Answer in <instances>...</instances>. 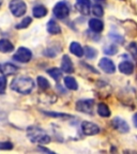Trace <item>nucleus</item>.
I'll return each mask as SVG.
<instances>
[{
  "mask_svg": "<svg viewBox=\"0 0 137 154\" xmlns=\"http://www.w3.org/2000/svg\"><path fill=\"white\" fill-rule=\"evenodd\" d=\"M98 113L101 117H103V118H108L109 116H111V109H109V107L106 104L101 103L98 106Z\"/></svg>",
  "mask_w": 137,
  "mask_h": 154,
  "instance_id": "nucleus-19",
  "label": "nucleus"
},
{
  "mask_svg": "<svg viewBox=\"0 0 137 154\" xmlns=\"http://www.w3.org/2000/svg\"><path fill=\"white\" fill-rule=\"evenodd\" d=\"M100 69L103 70V72L107 73V74H113L116 72V65L111 59L108 58H102L99 62Z\"/></svg>",
  "mask_w": 137,
  "mask_h": 154,
  "instance_id": "nucleus-8",
  "label": "nucleus"
},
{
  "mask_svg": "<svg viewBox=\"0 0 137 154\" xmlns=\"http://www.w3.org/2000/svg\"><path fill=\"white\" fill-rule=\"evenodd\" d=\"M34 87V82L30 77H18L11 84V88L20 94H29Z\"/></svg>",
  "mask_w": 137,
  "mask_h": 154,
  "instance_id": "nucleus-1",
  "label": "nucleus"
},
{
  "mask_svg": "<svg viewBox=\"0 0 137 154\" xmlns=\"http://www.w3.org/2000/svg\"><path fill=\"white\" fill-rule=\"evenodd\" d=\"M32 13H33V16L36 18H41V17L45 16L47 14V9H46L44 5H36L32 10Z\"/></svg>",
  "mask_w": 137,
  "mask_h": 154,
  "instance_id": "nucleus-18",
  "label": "nucleus"
},
{
  "mask_svg": "<svg viewBox=\"0 0 137 154\" xmlns=\"http://www.w3.org/2000/svg\"><path fill=\"white\" fill-rule=\"evenodd\" d=\"M48 75H51L53 77V79H55L56 82H59L61 79V77H62V72H61L58 67H53V69H49L47 71Z\"/></svg>",
  "mask_w": 137,
  "mask_h": 154,
  "instance_id": "nucleus-21",
  "label": "nucleus"
},
{
  "mask_svg": "<svg viewBox=\"0 0 137 154\" xmlns=\"http://www.w3.org/2000/svg\"><path fill=\"white\" fill-rule=\"evenodd\" d=\"M31 22H32L31 17H25L22 22L19 23V24H17L15 27H16V29H25L31 24Z\"/></svg>",
  "mask_w": 137,
  "mask_h": 154,
  "instance_id": "nucleus-24",
  "label": "nucleus"
},
{
  "mask_svg": "<svg viewBox=\"0 0 137 154\" xmlns=\"http://www.w3.org/2000/svg\"><path fill=\"white\" fill-rule=\"evenodd\" d=\"M111 125L114 126V128L117 131H119L120 133H128L130 131V126L126 123V121H124L123 119L116 117L113 121H111Z\"/></svg>",
  "mask_w": 137,
  "mask_h": 154,
  "instance_id": "nucleus-9",
  "label": "nucleus"
},
{
  "mask_svg": "<svg viewBox=\"0 0 137 154\" xmlns=\"http://www.w3.org/2000/svg\"><path fill=\"white\" fill-rule=\"evenodd\" d=\"M61 69H62L63 72L67 73V74H71V73L74 72V65L71 60V58L67 55H64L62 57V61H61Z\"/></svg>",
  "mask_w": 137,
  "mask_h": 154,
  "instance_id": "nucleus-10",
  "label": "nucleus"
},
{
  "mask_svg": "<svg viewBox=\"0 0 137 154\" xmlns=\"http://www.w3.org/2000/svg\"><path fill=\"white\" fill-rule=\"evenodd\" d=\"M90 0H77L76 9L83 15H88L90 13Z\"/></svg>",
  "mask_w": 137,
  "mask_h": 154,
  "instance_id": "nucleus-11",
  "label": "nucleus"
},
{
  "mask_svg": "<svg viewBox=\"0 0 137 154\" xmlns=\"http://www.w3.org/2000/svg\"><path fill=\"white\" fill-rule=\"evenodd\" d=\"M32 58V53L30 49L26 47H19L17 49L16 54L13 56V59L17 62H20V63H27L29 61L31 60Z\"/></svg>",
  "mask_w": 137,
  "mask_h": 154,
  "instance_id": "nucleus-5",
  "label": "nucleus"
},
{
  "mask_svg": "<svg viewBox=\"0 0 137 154\" xmlns=\"http://www.w3.org/2000/svg\"><path fill=\"white\" fill-rule=\"evenodd\" d=\"M10 11L16 17H20L26 13L27 5L23 0H12L10 2Z\"/></svg>",
  "mask_w": 137,
  "mask_h": 154,
  "instance_id": "nucleus-4",
  "label": "nucleus"
},
{
  "mask_svg": "<svg viewBox=\"0 0 137 154\" xmlns=\"http://www.w3.org/2000/svg\"><path fill=\"white\" fill-rule=\"evenodd\" d=\"M18 71V67L12 63H5V64L0 65V72L3 75H13L16 74Z\"/></svg>",
  "mask_w": 137,
  "mask_h": 154,
  "instance_id": "nucleus-12",
  "label": "nucleus"
},
{
  "mask_svg": "<svg viewBox=\"0 0 137 154\" xmlns=\"http://www.w3.org/2000/svg\"><path fill=\"white\" fill-rule=\"evenodd\" d=\"M133 122H134L135 128H137V113H135L134 117H133Z\"/></svg>",
  "mask_w": 137,
  "mask_h": 154,
  "instance_id": "nucleus-30",
  "label": "nucleus"
},
{
  "mask_svg": "<svg viewBox=\"0 0 137 154\" xmlns=\"http://www.w3.org/2000/svg\"><path fill=\"white\" fill-rule=\"evenodd\" d=\"M70 51L73 54V55L76 56V57H82V56L85 54L84 49H83V47L80 46V44L77 43V42H73V43H71Z\"/></svg>",
  "mask_w": 137,
  "mask_h": 154,
  "instance_id": "nucleus-16",
  "label": "nucleus"
},
{
  "mask_svg": "<svg viewBox=\"0 0 137 154\" xmlns=\"http://www.w3.org/2000/svg\"><path fill=\"white\" fill-rule=\"evenodd\" d=\"M89 27L93 32H101L104 28V24L100 19L92 18L89 20Z\"/></svg>",
  "mask_w": 137,
  "mask_h": 154,
  "instance_id": "nucleus-14",
  "label": "nucleus"
},
{
  "mask_svg": "<svg viewBox=\"0 0 137 154\" xmlns=\"http://www.w3.org/2000/svg\"><path fill=\"white\" fill-rule=\"evenodd\" d=\"M82 131L87 136H92V135L99 134L100 128L96 124H94V123L85 121V122L82 123Z\"/></svg>",
  "mask_w": 137,
  "mask_h": 154,
  "instance_id": "nucleus-7",
  "label": "nucleus"
},
{
  "mask_svg": "<svg viewBox=\"0 0 137 154\" xmlns=\"http://www.w3.org/2000/svg\"><path fill=\"white\" fill-rule=\"evenodd\" d=\"M46 116H49V117H57V118H61V119H69V118H73L71 115H67V113H57V112H49V111H44Z\"/></svg>",
  "mask_w": 137,
  "mask_h": 154,
  "instance_id": "nucleus-25",
  "label": "nucleus"
},
{
  "mask_svg": "<svg viewBox=\"0 0 137 154\" xmlns=\"http://www.w3.org/2000/svg\"><path fill=\"white\" fill-rule=\"evenodd\" d=\"M7 88V78L5 76H0V94H5Z\"/></svg>",
  "mask_w": 137,
  "mask_h": 154,
  "instance_id": "nucleus-27",
  "label": "nucleus"
},
{
  "mask_svg": "<svg viewBox=\"0 0 137 154\" xmlns=\"http://www.w3.org/2000/svg\"><path fill=\"white\" fill-rule=\"evenodd\" d=\"M94 101L93 100H80L76 103V109L80 112L91 115L93 111Z\"/></svg>",
  "mask_w": 137,
  "mask_h": 154,
  "instance_id": "nucleus-6",
  "label": "nucleus"
},
{
  "mask_svg": "<svg viewBox=\"0 0 137 154\" xmlns=\"http://www.w3.org/2000/svg\"><path fill=\"white\" fill-rule=\"evenodd\" d=\"M0 5H1V0H0Z\"/></svg>",
  "mask_w": 137,
  "mask_h": 154,
  "instance_id": "nucleus-32",
  "label": "nucleus"
},
{
  "mask_svg": "<svg viewBox=\"0 0 137 154\" xmlns=\"http://www.w3.org/2000/svg\"><path fill=\"white\" fill-rule=\"evenodd\" d=\"M47 31L51 34H59L61 32V28L55 20H49L47 23Z\"/></svg>",
  "mask_w": 137,
  "mask_h": 154,
  "instance_id": "nucleus-17",
  "label": "nucleus"
},
{
  "mask_svg": "<svg viewBox=\"0 0 137 154\" xmlns=\"http://www.w3.org/2000/svg\"><path fill=\"white\" fill-rule=\"evenodd\" d=\"M54 15L59 19H64L70 14V5L65 1H60L54 7Z\"/></svg>",
  "mask_w": 137,
  "mask_h": 154,
  "instance_id": "nucleus-3",
  "label": "nucleus"
},
{
  "mask_svg": "<svg viewBox=\"0 0 137 154\" xmlns=\"http://www.w3.org/2000/svg\"><path fill=\"white\" fill-rule=\"evenodd\" d=\"M13 49H14V45L9 40H7V38L0 40V51L1 53H10Z\"/></svg>",
  "mask_w": 137,
  "mask_h": 154,
  "instance_id": "nucleus-15",
  "label": "nucleus"
},
{
  "mask_svg": "<svg viewBox=\"0 0 137 154\" xmlns=\"http://www.w3.org/2000/svg\"><path fill=\"white\" fill-rule=\"evenodd\" d=\"M119 71H120L122 74L125 75H131L134 71V65L130 61H123L119 64Z\"/></svg>",
  "mask_w": 137,
  "mask_h": 154,
  "instance_id": "nucleus-13",
  "label": "nucleus"
},
{
  "mask_svg": "<svg viewBox=\"0 0 137 154\" xmlns=\"http://www.w3.org/2000/svg\"><path fill=\"white\" fill-rule=\"evenodd\" d=\"M64 85L67 89H70V90L78 89V85H77V82L75 80L74 77H71V76L64 77Z\"/></svg>",
  "mask_w": 137,
  "mask_h": 154,
  "instance_id": "nucleus-20",
  "label": "nucleus"
},
{
  "mask_svg": "<svg viewBox=\"0 0 137 154\" xmlns=\"http://www.w3.org/2000/svg\"><path fill=\"white\" fill-rule=\"evenodd\" d=\"M92 13H93L94 16L102 17V16H103V14H104V10H103V8H102L101 5H95L93 8H92Z\"/></svg>",
  "mask_w": 137,
  "mask_h": 154,
  "instance_id": "nucleus-26",
  "label": "nucleus"
},
{
  "mask_svg": "<svg viewBox=\"0 0 137 154\" xmlns=\"http://www.w3.org/2000/svg\"><path fill=\"white\" fill-rule=\"evenodd\" d=\"M85 54H86V57L88 58V59H93V58H95L96 55H98V51H96L93 47L87 46V47L85 48Z\"/></svg>",
  "mask_w": 137,
  "mask_h": 154,
  "instance_id": "nucleus-23",
  "label": "nucleus"
},
{
  "mask_svg": "<svg viewBox=\"0 0 137 154\" xmlns=\"http://www.w3.org/2000/svg\"><path fill=\"white\" fill-rule=\"evenodd\" d=\"M38 85L42 90H47V89H49V87H51L49 82H48L46 78H44V77H42V76L38 77Z\"/></svg>",
  "mask_w": 137,
  "mask_h": 154,
  "instance_id": "nucleus-22",
  "label": "nucleus"
},
{
  "mask_svg": "<svg viewBox=\"0 0 137 154\" xmlns=\"http://www.w3.org/2000/svg\"><path fill=\"white\" fill-rule=\"evenodd\" d=\"M13 143L9 141H1L0 142V150H12Z\"/></svg>",
  "mask_w": 137,
  "mask_h": 154,
  "instance_id": "nucleus-28",
  "label": "nucleus"
},
{
  "mask_svg": "<svg viewBox=\"0 0 137 154\" xmlns=\"http://www.w3.org/2000/svg\"><path fill=\"white\" fill-rule=\"evenodd\" d=\"M98 1H103V0H98Z\"/></svg>",
  "mask_w": 137,
  "mask_h": 154,
  "instance_id": "nucleus-31",
  "label": "nucleus"
},
{
  "mask_svg": "<svg viewBox=\"0 0 137 154\" xmlns=\"http://www.w3.org/2000/svg\"><path fill=\"white\" fill-rule=\"evenodd\" d=\"M28 137L32 142L39 144H46L51 142V137L45 132L38 128H31L28 130Z\"/></svg>",
  "mask_w": 137,
  "mask_h": 154,
  "instance_id": "nucleus-2",
  "label": "nucleus"
},
{
  "mask_svg": "<svg viewBox=\"0 0 137 154\" xmlns=\"http://www.w3.org/2000/svg\"><path fill=\"white\" fill-rule=\"evenodd\" d=\"M104 53L107 54V55H115L117 53V47L115 45H109L107 47H105L104 49Z\"/></svg>",
  "mask_w": 137,
  "mask_h": 154,
  "instance_id": "nucleus-29",
  "label": "nucleus"
}]
</instances>
